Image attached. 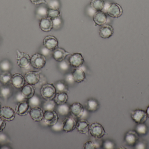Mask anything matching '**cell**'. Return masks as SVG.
<instances>
[{
	"mask_svg": "<svg viewBox=\"0 0 149 149\" xmlns=\"http://www.w3.org/2000/svg\"><path fill=\"white\" fill-rule=\"evenodd\" d=\"M15 99L17 103L25 101L27 100L24 97L23 95H22V92H21V91L17 93L16 94L15 97Z\"/></svg>",
	"mask_w": 149,
	"mask_h": 149,
	"instance_id": "43",
	"label": "cell"
},
{
	"mask_svg": "<svg viewBox=\"0 0 149 149\" xmlns=\"http://www.w3.org/2000/svg\"><path fill=\"white\" fill-rule=\"evenodd\" d=\"M89 123L85 120H81L76 123V128L77 131L81 134L87 135L89 131Z\"/></svg>",
	"mask_w": 149,
	"mask_h": 149,
	"instance_id": "23",
	"label": "cell"
},
{
	"mask_svg": "<svg viewBox=\"0 0 149 149\" xmlns=\"http://www.w3.org/2000/svg\"><path fill=\"white\" fill-rule=\"evenodd\" d=\"M53 130L56 131H61L63 130V122L58 121L54 126L52 127Z\"/></svg>",
	"mask_w": 149,
	"mask_h": 149,
	"instance_id": "45",
	"label": "cell"
},
{
	"mask_svg": "<svg viewBox=\"0 0 149 149\" xmlns=\"http://www.w3.org/2000/svg\"><path fill=\"white\" fill-rule=\"evenodd\" d=\"M0 117L5 121H11L15 117V112L10 107H3L0 109Z\"/></svg>",
	"mask_w": 149,
	"mask_h": 149,
	"instance_id": "9",
	"label": "cell"
},
{
	"mask_svg": "<svg viewBox=\"0 0 149 149\" xmlns=\"http://www.w3.org/2000/svg\"><path fill=\"white\" fill-rule=\"evenodd\" d=\"M135 131L139 136L145 135L148 132V128L144 123H138L136 127Z\"/></svg>",
	"mask_w": 149,
	"mask_h": 149,
	"instance_id": "30",
	"label": "cell"
},
{
	"mask_svg": "<svg viewBox=\"0 0 149 149\" xmlns=\"http://www.w3.org/2000/svg\"><path fill=\"white\" fill-rule=\"evenodd\" d=\"M52 21L53 23V29L56 30L59 29L63 25V21L61 16L52 19Z\"/></svg>",
	"mask_w": 149,
	"mask_h": 149,
	"instance_id": "38",
	"label": "cell"
},
{
	"mask_svg": "<svg viewBox=\"0 0 149 149\" xmlns=\"http://www.w3.org/2000/svg\"><path fill=\"white\" fill-rule=\"evenodd\" d=\"M74 82L81 83L86 79V73L84 70L80 67L75 68L72 72Z\"/></svg>",
	"mask_w": 149,
	"mask_h": 149,
	"instance_id": "22",
	"label": "cell"
},
{
	"mask_svg": "<svg viewBox=\"0 0 149 149\" xmlns=\"http://www.w3.org/2000/svg\"><path fill=\"white\" fill-rule=\"evenodd\" d=\"M131 116L132 120L137 124L145 123L148 118L146 111L140 109L132 111Z\"/></svg>",
	"mask_w": 149,
	"mask_h": 149,
	"instance_id": "7",
	"label": "cell"
},
{
	"mask_svg": "<svg viewBox=\"0 0 149 149\" xmlns=\"http://www.w3.org/2000/svg\"><path fill=\"white\" fill-rule=\"evenodd\" d=\"M46 63V58L42 53L36 52L31 57V65L35 69H42L45 66Z\"/></svg>",
	"mask_w": 149,
	"mask_h": 149,
	"instance_id": "4",
	"label": "cell"
},
{
	"mask_svg": "<svg viewBox=\"0 0 149 149\" xmlns=\"http://www.w3.org/2000/svg\"><path fill=\"white\" fill-rule=\"evenodd\" d=\"M6 123L5 120L0 117V133L2 132L6 127Z\"/></svg>",
	"mask_w": 149,
	"mask_h": 149,
	"instance_id": "49",
	"label": "cell"
},
{
	"mask_svg": "<svg viewBox=\"0 0 149 149\" xmlns=\"http://www.w3.org/2000/svg\"><path fill=\"white\" fill-rule=\"evenodd\" d=\"M63 130L66 133L72 132L76 128V122L74 118L68 117L63 121Z\"/></svg>",
	"mask_w": 149,
	"mask_h": 149,
	"instance_id": "19",
	"label": "cell"
},
{
	"mask_svg": "<svg viewBox=\"0 0 149 149\" xmlns=\"http://www.w3.org/2000/svg\"><path fill=\"white\" fill-rule=\"evenodd\" d=\"M70 55V53L66 51L63 48L58 47L52 51V56L56 61L61 62L63 61L67 57V56Z\"/></svg>",
	"mask_w": 149,
	"mask_h": 149,
	"instance_id": "14",
	"label": "cell"
},
{
	"mask_svg": "<svg viewBox=\"0 0 149 149\" xmlns=\"http://www.w3.org/2000/svg\"><path fill=\"white\" fill-rule=\"evenodd\" d=\"M9 139L8 136L4 133L0 134V143H4L7 142Z\"/></svg>",
	"mask_w": 149,
	"mask_h": 149,
	"instance_id": "46",
	"label": "cell"
},
{
	"mask_svg": "<svg viewBox=\"0 0 149 149\" xmlns=\"http://www.w3.org/2000/svg\"><path fill=\"white\" fill-rule=\"evenodd\" d=\"M30 106L28 101H25L18 103L16 106V112L17 115L20 116L26 115L29 113L31 110Z\"/></svg>",
	"mask_w": 149,
	"mask_h": 149,
	"instance_id": "15",
	"label": "cell"
},
{
	"mask_svg": "<svg viewBox=\"0 0 149 149\" xmlns=\"http://www.w3.org/2000/svg\"><path fill=\"white\" fill-rule=\"evenodd\" d=\"M146 113H147V115L148 117L149 118V106L147 108V110L146 111Z\"/></svg>",
	"mask_w": 149,
	"mask_h": 149,
	"instance_id": "53",
	"label": "cell"
},
{
	"mask_svg": "<svg viewBox=\"0 0 149 149\" xmlns=\"http://www.w3.org/2000/svg\"><path fill=\"white\" fill-rule=\"evenodd\" d=\"M56 104L54 100L46 101L43 105V109L44 111L54 110Z\"/></svg>",
	"mask_w": 149,
	"mask_h": 149,
	"instance_id": "37",
	"label": "cell"
},
{
	"mask_svg": "<svg viewBox=\"0 0 149 149\" xmlns=\"http://www.w3.org/2000/svg\"><path fill=\"white\" fill-rule=\"evenodd\" d=\"M61 16V12L59 10L51 9H49L48 10V17L53 19L58 17Z\"/></svg>",
	"mask_w": 149,
	"mask_h": 149,
	"instance_id": "39",
	"label": "cell"
},
{
	"mask_svg": "<svg viewBox=\"0 0 149 149\" xmlns=\"http://www.w3.org/2000/svg\"><path fill=\"white\" fill-rule=\"evenodd\" d=\"M87 12L88 13L89 15L91 16H93L94 14H95V12H96V10H95L91 6H89L88 8L87 9Z\"/></svg>",
	"mask_w": 149,
	"mask_h": 149,
	"instance_id": "51",
	"label": "cell"
},
{
	"mask_svg": "<svg viewBox=\"0 0 149 149\" xmlns=\"http://www.w3.org/2000/svg\"><path fill=\"white\" fill-rule=\"evenodd\" d=\"M52 51L50 50L49 49H47V48H45V47L44 46L43 48H42L41 49V53H42V55H43L44 56H48L49 55L50 53Z\"/></svg>",
	"mask_w": 149,
	"mask_h": 149,
	"instance_id": "50",
	"label": "cell"
},
{
	"mask_svg": "<svg viewBox=\"0 0 149 149\" xmlns=\"http://www.w3.org/2000/svg\"><path fill=\"white\" fill-rule=\"evenodd\" d=\"M43 44L45 48L53 51L58 47V41L57 38L53 36L49 35L44 38Z\"/></svg>",
	"mask_w": 149,
	"mask_h": 149,
	"instance_id": "8",
	"label": "cell"
},
{
	"mask_svg": "<svg viewBox=\"0 0 149 149\" xmlns=\"http://www.w3.org/2000/svg\"><path fill=\"white\" fill-rule=\"evenodd\" d=\"M68 94L66 93H57L54 100L56 104L57 105H61L66 104L68 100Z\"/></svg>",
	"mask_w": 149,
	"mask_h": 149,
	"instance_id": "26",
	"label": "cell"
},
{
	"mask_svg": "<svg viewBox=\"0 0 149 149\" xmlns=\"http://www.w3.org/2000/svg\"><path fill=\"white\" fill-rule=\"evenodd\" d=\"M21 92L26 99H29L34 96L35 89L32 85L28 84L22 87Z\"/></svg>",
	"mask_w": 149,
	"mask_h": 149,
	"instance_id": "25",
	"label": "cell"
},
{
	"mask_svg": "<svg viewBox=\"0 0 149 149\" xmlns=\"http://www.w3.org/2000/svg\"><path fill=\"white\" fill-rule=\"evenodd\" d=\"M46 4L49 9L59 10L61 4L59 0H46Z\"/></svg>",
	"mask_w": 149,
	"mask_h": 149,
	"instance_id": "36",
	"label": "cell"
},
{
	"mask_svg": "<svg viewBox=\"0 0 149 149\" xmlns=\"http://www.w3.org/2000/svg\"></svg>",
	"mask_w": 149,
	"mask_h": 149,
	"instance_id": "55",
	"label": "cell"
},
{
	"mask_svg": "<svg viewBox=\"0 0 149 149\" xmlns=\"http://www.w3.org/2000/svg\"><path fill=\"white\" fill-rule=\"evenodd\" d=\"M114 34V29L112 25L105 24L102 25L99 30L100 36L102 38H109Z\"/></svg>",
	"mask_w": 149,
	"mask_h": 149,
	"instance_id": "17",
	"label": "cell"
},
{
	"mask_svg": "<svg viewBox=\"0 0 149 149\" xmlns=\"http://www.w3.org/2000/svg\"><path fill=\"white\" fill-rule=\"evenodd\" d=\"M40 93L44 99L45 101L52 100L56 96V90L53 84L47 83L42 86Z\"/></svg>",
	"mask_w": 149,
	"mask_h": 149,
	"instance_id": "2",
	"label": "cell"
},
{
	"mask_svg": "<svg viewBox=\"0 0 149 149\" xmlns=\"http://www.w3.org/2000/svg\"><path fill=\"white\" fill-rule=\"evenodd\" d=\"M12 68V64L8 59H3L0 62V70L2 72L10 71Z\"/></svg>",
	"mask_w": 149,
	"mask_h": 149,
	"instance_id": "33",
	"label": "cell"
},
{
	"mask_svg": "<svg viewBox=\"0 0 149 149\" xmlns=\"http://www.w3.org/2000/svg\"><path fill=\"white\" fill-rule=\"evenodd\" d=\"M1 102H0V109H1Z\"/></svg>",
	"mask_w": 149,
	"mask_h": 149,
	"instance_id": "54",
	"label": "cell"
},
{
	"mask_svg": "<svg viewBox=\"0 0 149 149\" xmlns=\"http://www.w3.org/2000/svg\"><path fill=\"white\" fill-rule=\"evenodd\" d=\"M13 94V88L8 85H3L0 87V96L3 99H8L11 97Z\"/></svg>",
	"mask_w": 149,
	"mask_h": 149,
	"instance_id": "24",
	"label": "cell"
},
{
	"mask_svg": "<svg viewBox=\"0 0 149 149\" xmlns=\"http://www.w3.org/2000/svg\"><path fill=\"white\" fill-rule=\"evenodd\" d=\"M89 131L90 134L94 138H102L106 133L102 125L98 122L92 123L89 126Z\"/></svg>",
	"mask_w": 149,
	"mask_h": 149,
	"instance_id": "5",
	"label": "cell"
},
{
	"mask_svg": "<svg viewBox=\"0 0 149 149\" xmlns=\"http://www.w3.org/2000/svg\"><path fill=\"white\" fill-rule=\"evenodd\" d=\"M24 77L21 73H15L12 75L11 83L14 87L16 88H22L25 84Z\"/></svg>",
	"mask_w": 149,
	"mask_h": 149,
	"instance_id": "20",
	"label": "cell"
},
{
	"mask_svg": "<svg viewBox=\"0 0 149 149\" xmlns=\"http://www.w3.org/2000/svg\"><path fill=\"white\" fill-rule=\"evenodd\" d=\"M43 119L46 125L49 127H52L59 120L58 113L54 110L45 111Z\"/></svg>",
	"mask_w": 149,
	"mask_h": 149,
	"instance_id": "6",
	"label": "cell"
},
{
	"mask_svg": "<svg viewBox=\"0 0 149 149\" xmlns=\"http://www.w3.org/2000/svg\"><path fill=\"white\" fill-rule=\"evenodd\" d=\"M99 104L98 101L94 99H89L87 102V108L90 112H94L97 110Z\"/></svg>",
	"mask_w": 149,
	"mask_h": 149,
	"instance_id": "34",
	"label": "cell"
},
{
	"mask_svg": "<svg viewBox=\"0 0 149 149\" xmlns=\"http://www.w3.org/2000/svg\"><path fill=\"white\" fill-rule=\"evenodd\" d=\"M65 80L68 84H72L74 83V80L72 73H69L65 77Z\"/></svg>",
	"mask_w": 149,
	"mask_h": 149,
	"instance_id": "47",
	"label": "cell"
},
{
	"mask_svg": "<svg viewBox=\"0 0 149 149\" xmlns=\"http://www.w3.org/2000/svg\"><path fill=\"white\" fill-rule=\"evenodd\" d=\"M16 63L20 68L28 69L31 65V57L28 53L17 50Z\"/></svg>",
	"mask_w": 149,
	"mask_h": 149,
	"instance_id": "3",
	"label": "cell"
},
{
	"mask_svg": "<svg viewBox=\"0 0 149 149\" xmlns=\"http://www.w3.org/2000/svg\"><path fill=\"white\" fill-rule=\"evenodd\" d=\"M28 102L31 108L38 107L41 105V99L36 94H34V96L28 99Z\"/></svg>",
	"mask_w": 149,
	"mask_h": 149,
	"instance_id": "35",
	"label": "cell"
},
{
	"mask_svg": "<svg viewBox=\"0 0 149 149\" xmlns=\"http://www.w3.org/2000/svg\"><path fill=\"white\" fill-rule=\"evenodd\" d=\"M85 62L84 58L80 53H74L71 55L69 59L70 65L77 68L80 67Z\"/></svg>",
	"mask_w": 149,
	"mask_h": 149,
	"instance_id": "12",
	"label": "cell"
},
{
	"mask_svg": "<svg viewBox=\"0 0 149 149\" xmlns=\"http://www.w3.org/2000/svg\"><path fill=\"white\" fill-rule=\"evenodd\" d=\"M57 112L58 114L62 116L68 115L70 113V107L66 104L58 105L57 107Z\"/></svg>",
	"mask_w": 149,
	"mask_h": 149,
	"instance_id": "32",
	"label": "cell"
},
{
	"mask_svg": "<svg viewBox=\"0 0 149 149\" xmlns=\"http://www.w3.org/2000/svg\"><path fill=\"white\" fill-rule=\"evenodd\" d=\"M139 135L135 130H130L126 133L124 137V141L128 146H134L139 141Z\"/></svg>",
	"mask_w": 149,
	"mask_h": 149,
	"instance_id": "11",
	"label": "cell"
},
{
	"mask_svg": "<svg viewBox=\"0 0 149 149\" xmlns=\"http://www.w3.org/2000/svg\"><path fill=\"white\" fill-rule=\"evenodd\" d=\"M102 11L107 13L111 17L118 18L122 15L123 10L121 6L116 3L105 2V6Z\"/></svg>",
	"mask_w": 149,
	"mask_h": 149,
	"instance_id": "1",
	"label": "cell"
},
{
	"mask_svg": "<svg viewBox=\"0 0 149 149\" xmlns=\"http://www.w3.org/2000/svg\"><path fill=\"white\" fill-rule=\"evenodd\" d=\"M115 147V144L110 140H107L104 142L103 144V148L107 149H113Z\"/></svg>",
	"mask_w": 149,
	"mask_h": 149,
	"instance_id": "40",
	"label": "cell"
},
{
	"mask_svg": "<svg viewBox=\"0 0 149 149\" xmlns=\"http://www.w3.org/2000/svg\"><path fill=\"white\" fill-rule=\"evenodd\" d=\"M70 64L68 63L67 61L65 60H63L62 62H60L59 64V68L61 70L63 71H66L69 69L70 67Z\"/></svg>",
	"mask_w": 149,
	"mask_h": 149,
	"instance_id": "42",
	"label": "cell"
},
{
	"mask_svg": "<svg viewBox=\"0 0 149 149\" xmlns=\"http://www.w3.org/2000/svg\"><path fill=\"white\" fill-rule=\"evenodd\" d=\"M0 149H10V148H9V147L8 146H3L1 147V148H0Z\"/></svg>",
	"mask_w": 149,
	"mask_h": 149,
	"instance_id": "52",
	"label": "cell"
},
{
	"mask_svg": "<svg viewBox=\"0 0 149 149\" xmlns=\"http://www.w3.org/2000/svg\"><path fill=\"white\" fill-rule=\"evenodd\" d=\"M12 75L10 71L2 72L0 74V82L3 85H8L11 82Z\"/></svg>",
	"mask_w": 149,
	"mask_h": 149,
	"instance_id": "29",
	"label": "cell"
},
{
	"mask_svg": "<svg viewBox=\"0 0 149 149\" xmlns=\"http://www.w3.org/2000/svg\"><path fill=\"white\" fill-rule=\"evenodd\" d=\"M84 113V108L79 102H75L70 106V113L74 118H81Z\"/></svg>",
	"mask_w": 149,
	"mask_h": 149,
	"instance_id": "13",
	"label": "cell"
},
{
	"mask_svg": "<svg viewBox=\"0 0 149 149\" xmlns=\"http://www.w3.org/2000/svg\"><path fill=\"white\" fill-rule=\"evenodd\" d=\"M83 147H84V149H96L97 148L96 144L91 141H88L85 143Z\"/></svg>",
	"mask_w": 149,
	"mask_h": 149,
	"instance_id": "41",
	"label": "cell"
},
{
	"mask_svg": "<svg viewBox=\"0 0 149 149\" xmlns=\"http://www.w3.org/2000/svg\"><path fill=\"white\" fill-rule=\"evenodd\" d=\"M25 81L29 85H36L40 81V72L36 71H29L24 75Z\"/></svg>",
	"mask_w": 149,
	"mask_h": 149,
	"instance_id": "10",
	"label": "cell"
},
{
	"mask_svg": "<svg viewBox=\"0 0 149 149\" xmlns=\"http://www.w3.org/2000/svg\"><path fill=\"white\" fill-rule=\"evenodd\" d=\"M39 27L41 30L44 32H49L53 29L52 19L49 17L40 19Z\"/></svg>",
	"mask_w": 149,
	"mask_h": 149,
	"instance_id": "21",
	"label": "cell"
},
{
	"mask_svg": "<svg viewBox=\"0 0 149 149\" xmlns=\"http://www.w3.org/2000/svg\"><path fill=\"white\" fill-rule=\"evenodd\" d=\"M33 4L35 5H41L42 4H46V0H30Z\"/></svg>",
	"mask_w": 149,
	"mask_h": 149,
	"instance_id": "48",
	"label": "cell"
},
{
	"mask_svg": "<svg viewBox=\"0 0 149 149\" xmlns=\"http://www.w3.org/2000/svg\"><path fill=\"white\" fill-rule=\"evenodd\" d=\"M134 147L136 149H145L147 148V143L145 142L139 141Z\"/></svg>",
	"mask_w": 149,
	"mask_h": 149,
	"instance_id": "44",
	"label": "cell"
},
{
	"mask_svg": "<svg viewBox=\"0 0 149 149\" xmlns=\"http://www.w3.org/2000/svg\"><path fill=\"white\" fill-rule=\"evenodd\" d=\"M30 115L31 119L35 122L41 121L42 120L44 115L43 110L39 107L32 108L30 111Z\"/></svg>",
	"mask_w": 149,
	"mask_h": 149,
	"instance_id": "16",
	"label": "cell"
},
{
	"mask_svg": "<svg viewBox=\"0 0 149 149\" xmlns=\"http://www.w3.org/2000/svg\"><path fill=\"white\" fill-rule=\"evenodd\" d=\"M93 20L96 25L102 26L106 24L107 20V14L102 10L96 11L93 16Z\"/></svg>",
	"mask_w": 149,
	"mask_h": 149,
	"instance_id": "18",
	"label": "cell"
},
{
	"mask_svg": "<svg viewBox=\"0 0 149 149\" xmlns=\"http://www.w3.org/2000/svg\"><path fill=\"white\" fill-rule=\"evenodd\" d=\"M55 85L57 93L67 92L69 91L68 85L63 81H58Z\"/></svg>",
	"mask_w": 149,
	"mask_h": 149,
	"instance_id": "31",
	"label": "cell"
},
{
	"mask_svg": "<svg viewBox=\"0 0 149 149\" xmlns=\"http://www.w3.org/2000/svg\"><path fill=\"white\" fill-rule=\"evenodd\" d=\"M105 4L104 0H91L90 3V6L96 11L103 10Z\"/></svg>",
	"mask_w": 149,
	"mask_h": 149,
	"instance_id": "28",
	"label": "cell"
},
{
	"mask_svg": "<svg viewBox=\"0 0 149 149\" xmlns=\"http://www.w3.org/2000/svg\"><path fill=\"white\" fill-rule=\"evenodd\" d=\"M48 10L49 8L48 7L42 5L38 6L36 10V15L38 19L48 17Z\"/></svg>",
	"mask_w": 149,
	"mask_h": 149,
	"instance_id": "27",
	"label": "cell"
}]
</instances>
